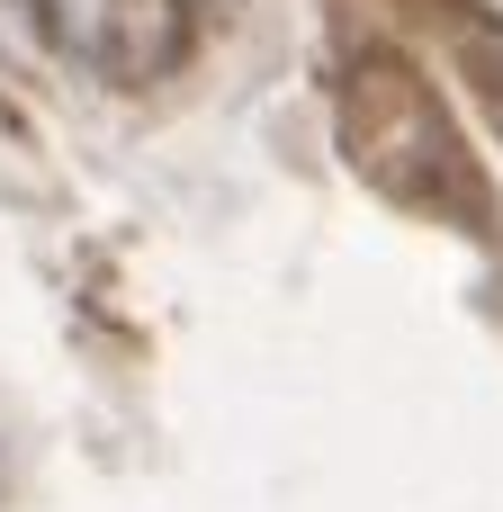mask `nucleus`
Wrapping results in <instances>:
<instances>
[{
	"label": "nucleus",
	"instance_id": "obj_1",
	"mask_svg": "<svg viewBox=\"0 0 503 512\" xmlns=\"http://www.w3.org/2000/svg\"><path fill=\"white\" fill-rule=\"evenodd\" d=\"M9 9L81 81H99V90H162L234 27L243 0H9Z\"/></svg>",
	"mask_w": 503,
	"mask_h": 512
}]
</instances>
